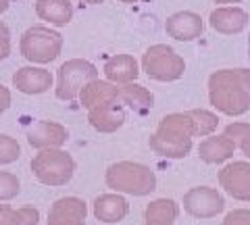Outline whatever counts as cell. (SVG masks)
<instances>
[{
    "mask_svg": "<svg viewBox=\"0 0 250 225\" xmlns=\"http://www.w3.org/2000/svg\"><path fill=\"white\" fill-rule=\"evenodd\" d=\"M144 71L154 80L171 82L184 73V61L167 46H152L144 54Z\"/></svg>",
    "mask_w": 250,
    "mask_h": 225,
    "instance_id": "8992f818",
    "label": "cell"
},
{
    "mask_svg": "<svg viewBox=\"0 0 250 225\" xmlns=\"http://www.w3.org/2000/svg\"><path fill=\"white\" fill-rule=\"evenodd\" d=\"M6 54H9V34L4 25H0V59H4Z\"/></svg>",
    "mask_w": 250,
    "mask_h": 225,
    "instance_id": "f1b7e54d",
    "label": "cell"
},
{
    "mask_svg": "<svg viewBox=\"0 0 250 225\" xmlns=\"http://www.w3.org/2000/svg\"><path fill=\"white\" fill-rule=\"evenodd\" d=\"M88 2H100V0H88Z\"/></svg>",
    "mask_w": 250,
    "mask_h": 225,
    "instance_id": "e575fe53",
    "label": "cell"
},
{
    "mask_svg": "<svg viewBox=\"0 0 250 225\" xmlns=\"http://www.w3.org/2000/svg\"><path fill=\"white\" fill-rule=\"evenodd\" d=\"M21 157V146L11 136H0V165H9Z\"/></svg>",
    "mask_w": 250,
    "mask_h": 225,
    "instance_id": "d4e9b609",
    "label": "cell"
},
{
    "mask_svg": "<svg viewBox=\"0 0 250 225\" xmlns=\"http://www.w3.org/2000/svg\"><path fill=\"white\" fill-rule=\"evenodd\" d=\"M94 217L103 223H119L129 213V205L119 192L115 194H100L92 205Z\"/></svg>",
    "mask_w": 250,
    "mask_h": 225,
    "instance_id": "7c38bea8",
    "label": "cell"
},
{
    "mask_svg": "<svg viewBox=\"0 0 250 225\" xmlns=\"http://www.w3.org/2000/svg\"><path fill=\"white\" fill-rule=\"evenodd\" d=\"M50 75L42 71V69H21V71L15 75V86L21 92H27V94H38V92H44L46 88H50Z\"/></svg>",
    "mask_w": 250,
    "mask_h": 225,
    "instance_id": "d6986e66",
    "label": "cell"
},
{
    "mask_svg": "<svg viewBox=\"0 0 250 225\" xmlns=\"http://www.w3.org/2000/svg\"><path fill=\"white\" fill-rule=\"evenodd\" d=\"M31 171L38 182L59 188L71 182L75 173V161L71 154L61 148H44L31 159Z\"/></svg>",
    "mask_w": 250,
    "mask_h": 225,
    "instance_id": "277c9868",
    "label": "cell"
},
{
    "mask_svg": "<svg viewBox=\"0 0 250 225\" xmlns=\"http://www.w3.org/2000/svg\"><path fill=\"white\" fill-rule=\"evenodd\" d=\"M67 138H69L67 129L59 125V123H50V121H40L27 131V142L38 150L61 148L67 142Z\"/></svg>",
    "mask_w": 250,
    "mask_h": 225,
    "instance_id": "8fae6325",
    "label": "cell"
},
{
    "mask_svg": "<svg viewBox=\"0 0 250 225\" xmlns=\"http://www.w3.org/2000/svg\"><path fill=\"white\" fill-rule=\"evenodd\" d=\"M104 71H106V75L111 77V80L125 83V82H131L138 75V65H136V61L131 57L119 54V57H113L111 61H108Z\"/></svg>",
    "mask_w": 250,
    "mask_h": 225,
    "instance_id": "7402d4cb",
    "label": "cell"
},
{
    "mask_svg": "<svg viewBox=\"0 0 250 225\" xmlns=\"http://www.w3.org/2000/svg\"><path fill=\"white\" fill-rule=\"evenodd\" d=\"M82 100L85 106L92 108V106L106 104V102H119L121 98H119V88L111 86V83H104V82H90L83 86Z\"/></svg>",
    "mask_w": 250,
    "mask_h": 225,
    "instance_id": "ac0fdd59",
    "label": "cell"
},
{
    "mask_svg": "<svg viewBox=\"0 0 250 225\" xmlns=\"http://www.w3.org/2000/svg\"><path fill=\"white\" fill-rule=\"evenodd\" d=\"M9 102H11L9 92L4 90V86H0V113H4V111H6V106H9Z\"/></svg>",
    "mask_w": 250,
    "mask_h": 225,
    "instance_id": "f546056e",
    "label": "cell"
},
{
    "mask_svg": "<svg viewBox=\"0 0 250 225\" xmlns=\"http://www.w3.org/2000/svg\"><path fill=\"white\" fill-rule=\"evenodd\" d=\"M188 115H190L192 125H194V136L207 138L217 129L219 121H217V117L213 113H208V111H190Z\"/></svg>",
    "mask_w": 250,
    "mask_h": 225,
    "instance_id": "cb8c5ba5",
    "label": "cell"
},
{
    "mask_svg": "<svg viewBox=\"0 0 250 225\" xmlns=\"http://www.w3.org/2000/svg\"><path fill=\"white\" fill-rule=\"evenodd\" d=\"M119 98L138 113H146L152 106V94H148L142 86H121Z\"/></svg>",
    "mask_w": 250,
    "mask_h": 225,
    "instance_id": "603a6c76",
    "label": "cell"
},
{
    "mask_svg": "<svg viewBox=\"0 0 250 225\" xmlns=\"http://www.w3.org/2000/svg\"><path fill=\"white\" fill-rule=\"evenodd\" d=\"M240 150H242V152H244V154H246V157L250 159V136H248V138L244 140V142H242V144H240Z\"/></svg>",
    "mask_w": 250,
    "mask_h": 225,
    "instance_id": "4dcf8cb0",
    "label": "cell"
},
{
    "mask_svg": "<svg viewBox=\"0 0 250 225\" xmlns=\"http://www.w3.org/2000/svg\"><path fill=\"white\" fill-rule=\"evenodd\" d=\"M248 59H250V38H248Z\"/></svg>",
    "mask_w": 250,
    "mask_h": 225,
    "instance_id": "836d02e7",
    "label": "cell"
},
{
    "mask_svg": "<svg viewBox=\"0 0 250 225\" xmlns=\"http://www.w3.org/2000/svg\"><path fill=\"white\" fill-rule=\"evenodd\" d=\"M217 2H238V0H217Z\"/></svg>",
    "mask_w": 250,
    "mask_h": 225,
    "instance_id": "d6a6232c",
    "label": "cell"
},
{
    "mask_svg": "<svg viewBox=\"0 0 250 225\" xmlns=\"http://www.w3.org/2000/svg\"><path fill=\"white\" fill-rule=\"evenodd\" d=\"M21 192L19 177L11 171H0V200H13Z\"/></svg>",
    "mask_w": 250,
    "mask_h": 225,
    "instance_id": "484cf974",
    "label": "cell"
},
{
    "mask_svg": "<svg viewBox=\"0 0 250 225\" xmlns=\"http://www.w3.org/2000/svg\"><path fill=\"white\" fill-rule=\"evenodd\" d=\"M219 184L231 198L250 203V163L233 161L219 171Z\"/></svg>",
    "mask_w": 250,
    "mask_h": 225,
    "instance_id": "9c48e42d",
    "label": "cell"
},
{
    "mask_svg": "<svg viewBox=\"0 0 250 225\" xmlns=\"http://www.w3.org/2000/svg\"><path fill=\"white\" fill-rule=\"evenodd\" d=\"M59 48H61V36L44 27L29 29L25 38H23V54L29 61H40V63L52 61L59 54Z\"/></svg>",
    "mask_w": 250,
    "mask_h": 225,
    "instance_id": "52a82bcc",
    "label": "cell"
},
{
    "mask_svg": "<svg viewBox=\"0 0 250 225\" xmlns=\"http://www.w3.org/2000/svg\"><path fill=\"white\" fill-rule=\"evenodd\" d=\"M223 208V196L208 185H196L184 194V211L194 219H213Z\"/></svg>",
    "mask_w": 250,
    "mask_h": 225,
    "instance_id": "5b68a950",
    "label": "cell"
},
{
    "mask_svg": "<svg viewBox=\"0 0 250 225\" xmlns=\"http://www.w3.org/2000/svg\"><path fill=\"white\" fill-rule=\"evenodd\" d=\"M94 77H96V69H94V65L85 63V61H71V63L62 65L59 73V90H57L59 98L65 100L75 98L77 92L88 82H92Z\"/></svg>",
    "mask_w": 250,
    "mask_h": 225,
    "instance_id": "ba28073f",
    "label": "cell"
},
{
    "mask_svg": "<svg viewBox=\"0 0 250 225\" xmlns=\"http://www.w3.org/2000/svg\"><path fill=\"white\" fill-rule=\"evenodd\" d=\"M88 205L77 196L59 198L48 211V225H85Z\"/></svg>",
    "mask_w": 250,
    "mask_h": 225,
    "instance_id": "30bf717a",
    "label": "cell"
},
{
    "mask_svg": "<svg viewBox=\"0 0 250 225\" xmlns=\"http://www.w3.org/2000/svg\"><path fill=\"white\" fill-rule=\"evenodd\" d=\"M125 123V113L117 102H106L90 108V125L94 129L103 131V134H111V131L119 129Z\"/></svg>",
    "mask_w": 250,
    "mask_h": 225,
    "instance_id": "5bb4252c",
    "label": "cell"
},
{
    "mask_svg": "<svg viewBox=\"0 0 250 225\" xmlns=\"http://www.w3.org/2000/svg\"><path fill=\"white\" fill-rule=\"evenodd\" d=\"M246 13L242 9H219L210 15V25L221 34H238L246 27Z\"/></svg>",
    "mask_w": 250,
    "mask_h": 225,
    "instance_id": "e0dca14e",
    "label": "cell"
},
{
    "mask_svg": "<svg viewBox=\"0 0 250 225\" xmlns=\"http://www.w3.org/2000/svg\"><path fill=\"white\" fill-rule=\"evenodd\" d=\"M167 32L173 36L175 40L190 42L200 36L202 21L198 15H194V13H177L167 21Z\"/></svg>",
    "mask_w": 250,
    "mask_h": 225,
    "instance_id": "9a60e30c",
    "label": "cell"
},
{
    "mask_svg": "<svg viewBox=\"0 0 250 225\" xmlns=\"http://www.w3.org/2000/svg\"><path fill=\"white\" fill-rule=\"evenodd\" d=\"M192 138L194 136V125L188 113H175L167 115L161 121L159 129L154 131L150 138V150L159 154L163 159H186L192 150Z\"/></svg>",
    "mask_w": 250,
    "mask_h": 225,
    "instance_id": "7a4b0ae2",
    "label": "cell"
},
{
    "mask_svg": "<svg viewBox=\"0 0 250 225\" xmlns=\"http://www.w3.org/2000/svg\"><path fill=\"white\" fill-rule=\"evenodd\" d=\"M210 102L225 115H242L250 108V71H219L210 77Z\"/></svg>",
    "mask_w": 250,
    "mask_h": 225,
    "instance_id": "6da1fadb",
    "label": "cell"
},
{
    "mask_svg": "<svg viewBox=\"0 0 250 225\" xmlns=\"http://www.w3.org/2000/svg\"><path fill=\"white\" fill-rule=\"evenodd\" d=\"M106 188L129 196H148L156 190V175L148 165L134 161H119L106 169Z\"/></svg>",
    "mask_w": 250,
    "mask_h": 225,
    "instance_id": "3957f363",
    "label": "cell"
},
{
    "mask_svg": "<svg viewBox=\"0 0 250 225\" xmlns=\"http://www.w3.org/2000/svg\"><path fill=\"white\" fill-rule=\"evenodd\" d=\"M6 9V0H0V11H4Z\"/></svg>",
    "mask_w": 250,
    "mask_h": 225,
    "instance_id": "1f68e13d",
    "label": "cell"
},
{
    "mask_svg": "<svg viewBox=\"0 0 250 225\" xmlns=\"http://www.w3.org/2000/svg\"><path fill=\"white\" fill-rule=\"evenodd\" d=\"M38 13L46 21L65 25L71 19V4H69V0H40L38 2Z\"/></svg>",
    "mask_w": 250,
    "mask_h": 225,
    "instance_id": "ffe728a7",
    "label": "cell"
},
{
    "mask_svg": "<svg viewBox=\"0 0 250 225\" xmlns=\"http://www.w3.org/2000/svg\"><path fill=\"white\" fill-rule=\"evenodd\" d=\"M144 225H146V223H144Z\"/></svg>",
    "mask_w": 250,
    "mask_h": 225,
    "instance_id": "d590c367",
    "label": "cell"
},
{
    "mask_svg": "<svg viewBox=\"0 0 250 225\" xmlns=\"http://www.w3.org/2000/svg\"><path fill=\"white\" fill-rule=\"evenodd\" d=\"M179 217V205L171 198H156L144 211L146 225H173Z\"/></svg>",
    "mask_w": 250,
    "mask_h": 225,
    "instance_id": "2e32d148",
    "label": "cell"
},
{
    "mask_svg": "<svg viewBox=\"0 0 250 225\" xmlns=\"http://www.w3.org/2000/svg\"><path fill=\"white\" fill-rule=\"evenodd\" d=\"M221 225H250V208H233Z\"/></svg>",
    "mask_w": 250,
    "mask_h": 225,
    "instance_id": "83f0119b",
    "label": "cell"
},
{
    "mask_svg": "<svg viewBox=\"0 0 250 225\" xmlns=\"http://www.w3.org/2000/svg\"><path fill=\"white\" fill-rule=\"evenodd\" d=\"M225 136H228L236 146H240L250 136V125L248 123H231V125L225 127Z\"/></svg>",
    "mask_w": 250,
    "mask_h": 225,
    "instance_id": "4316f807",
    "label": "cell"
},
{
    "mask_svg": "<svg viewBox=\"0 0 250 225\" xmlns=\"http://www.w3.org/2000/svg\"><path fill=\"white\" fill-rule=\"evenodd\" d=\"M236 150V144L228 136H207L198 146V157L207 165H221L229 161Z\"/></svg>",
    "mask_w": 250,
    "mask_h": 225,
    "instance_id": "4fadbf2b",
    "label": "cell"
},
{
    "mask_svg": "<svg viewBox=\"0 0 250 225\" xmlns=\"http://www.w3.org/2000/svg\"><path fill=\"white\" fill-rule=\"evenodd\" d=\"M40 223V211L34 206L11 208L0 206V225H38Z\"/></svg>",
    "mask_w": 250,
    "mask_h": 225,
    "instance_id": "44dd1931",
    "label": "cell"
}]
</instances>
